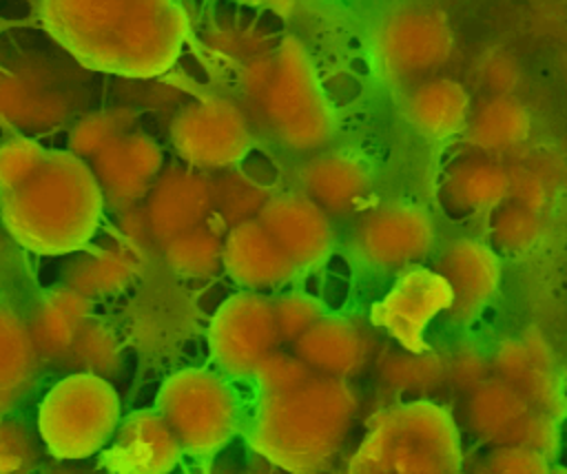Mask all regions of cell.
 <instances>
[{
	"label": "cell",
	"mask_w": 567,
	"mask_h": 474,
	"mask_svg": "<svg viewBox=\"0 0 567 474\" xmlns=\"http://www.w3.org/2000/svg\"><path fill=\"white\" fill-rule=\"evenodd\" d=\"M359 412L350 381L310 374L279 392H259L250 445L286 474H319L341 452Z\"/></svg>",
	"instance_id": "6da1fadb"
},
{
	"label": "cell",
	"mask_w": 567,
	"mask_h": 474,
	"mask_svg": "<svg viewBox=\"0 0 567 474\" xmlns=\"http://www.w3.org/2000/svg\"><path fill=\"white\" fill-rule=\"evenodd\" d=\"M44 7L69 47L120 69L166 66L186 29L173 0H44Z\"/></svg>",
	"instance_id": "7a4b0ae2"
},
{
	"label": "cell",
	"mask_w": 567,
	"mask_h": 474,
	"mask_svg": "<svg viewBox=\"0 0 567 474\" xmlns=\"http://www.w3.org/2000/svg\"><path fill=\"white\" fill-rule=\"evenodd\" d=\"M102 195L91 171L71 155H44L16 188L2 193L7 228L40 253H66L95 230Z\"/></svg>",
	"instance_id": "3957f363"
},
{
	"label": "cell",
	"mask_w": 567,
	"mask_h": 474,
	"mask_svg": "<svg viewBox=\"0 0 567 474\" xmlns=\"http://www.w3.org/2000/svg\"><path fill=\"white\" fill-rule=\"evenodd\" d=\"M244 91L272 137L292 153H319L334 135V111L306 44L284 35L255 55L244 71Z\"/></svg>",
	"instance_id": "277c9868"
},
{
	"label": "cell",
	"mask_w": 567,
	"mask_h": 474,
	"mask_svg": "<svg viewBox=\"0 0 567 474\" xmlns=\"http://www.w3.org/2000/svg\"><path fill=\"white\" fill-rule=\"evenodd\" d=\"M461 439L452 414L427 399L403 401L368 430L348 474H458Z\"/></svg>",
	"instance_id": "5b68a950"
},
{
	"label": "cell",
	"mask_w": 567,
	"mask_h": 474,
	"mask_svg": "<svg viewBox=\"0 0 567 474\" xmlns=\"http://www.w3.org/2000/svg\"><path fill=\"white\" fill-rule=\"evenodd\" d=\"M120 421L113 385L91 372H71L58 381L38 410V432L49 452L64 461H80L102 450Z\"/></svg>",
	"instance_id": "8992f818"
},
{
	"label": "cell",
	"mask_w": 567,
	"mask_h": 474,
	"mask_svg": "<svg viewBox=\"0 0 567 474\" xmlns=\"http://www.w3.org/2000/svg\"><path fill=\"white\" fill-rule=\"evenodd\" d=\"M157 412L182 452L195 456L221 450L233 439L239 421L235 392L226 379L204 368L171 374L157 394Z\"/></svg>",
	"instance_id": "52a82bcc"
},
{
	"label": "cell",
	"mask_w": 567,
	"mask_h": 474,
	"mask_svg": "<svg viewBox=\"0 0 567 474\" xmlns=\"http://www.w3.org/2000/svg\"><path fill=\"white\" fill-rule=\"evenodd\" d=\"M454 53V31L434 7H401L377 29L374 55L385 78L421 82L436 75Z\"/></svg>",
	"instance_id": "ba28073f"
},
{
	"label": "cell",
	"mask_w": 567,
	"mask_h": 474,
	"mask_svg": "<svg viewBox=\"0 0 567 474\" xmlns=\"http://www.w3.org/2000/svg\"><path fill=\"white\" fill-rule=\"evenodd\" d=\"M465 421L485 443L523 445L551 458L558 447V419L534 410L512 385L487 377L465 394Z\"/></svg>",
	"instance_id": "9c48e42d"
},
{
	"label": "cell",
	"mask_w": 567,
	"mask_h": 474,
	"mask_svg": "<svg viewBox=\"0 0 567 474\" xmlns=\"http://www.w3.org/2000/svg\"><path fill=\"white\" fill-rule=\"evenodd\" d=\"M279 343L272 299L264 292L244 290L228 297L210 321V354L233 377H252Z\"/></svg>",
	"instance_id": "30bf717a"
},
{
	"label": "cell",
	"mask_w": 567,
	"mask_h": 474,
	"mask_svg": "<svg viewBox=\"0 0 567 474\" xmlns=\"http://www.w3.org/2000/svg\"><path fill=\"white\" fill-rule=\"evenodd\" d=\"M434 239V219L423 206L385 202L361 215L352 246L377 270H408L430 255Z\"/></svg>",
	"instance_id": "8fae6325"
},
{
	"label": "cell",
	"mask_w": 567,
	"mask_h": 474,
	"mask_svg": "<svg viewBox=\"0 0 567 474\" xmlns=\"http://www.w3.org/2000/svg\"><path fill=\"white\" fill-rule=\"evenodd\" d=\"M175 148L195 168H235L252 146L246 113L230 100H204L188 106L173 128Z\"/></svg>",
	"instance_id": "7c38bea8"
},
{
	"label": "cell",
	"mask_w": 567,
	"mask_h": 474,
	"mask_svg": "<svg viewBox=\"0 0 567 474\" xmlns=\"http://www.w3.org/2000/svg\"><path fill=\"white\" fill-rule=\"evenodd\" d=\"M452 295L443 277L434 268L412 266L401 270L392 288L372 308V321L399 348L421 352L427 350L425 330L443 312H447Z\"/></svg>",
	"instance_id": "4fadbf2b"
},
{
	"label": "cell",
	"mask_w": 567,
	"mask_h": 474,
	"mask_svg": "<svg viewBox=\"0 0 567 474\" xmlns=\"http://www.w3.org/2000/svg\"><path fill=\"white\" fill-rule=\"evenodd\" d=\"M259 221L292 261L297 272L319 268L332 253V219L301 190L272 193Z\"/></svg>",
	"instance_id": "5bb4252c"
},
{
	"label": "cell",
	"mask_w": 567,
	"mask_h": 474,
	"mask_svg": "<svg viewBox=\"0 0 567 474\" xmlns=\"http://www.w3.org/2000/svg\"><path fill=\"white\" fill-rule=\"evenodd\" d=\"M434 270L450 288L452 321H472L494 299L501 286V255L483 239L461 237L450 241L436 259Z\"/></svg>",
	"instance_id": "9a60e30c"
},
{
	"label": "cell",
	"mask_w": 567,
	"mask_h": 474,
	"mask_svg": "<svg viewBox=\"0 0 567 474\" xmlns=\"http://www.w3.org/2000/svg\"><path fill=\"white\" fill-rule=\"evenodd\" d=\"M299 186L330 219H343L365 208L372 193V173L354 153L319 151L301 164Z\"/></svg>",
	"instance_id": "2e32d148"
},
{
	"label": "cell",
	"mask_w": 567,
	"mask_h": 474,
	"mask_svg": "<svg viewBox=\"0 0 567 474\" xmlns=\"http://www.w3.org/2000/svg\"><path fill=\"white\" fill-rule=\"evenodd\" d=\"M374 341L357 321L323 315L295 343L292 354L315 374L350 381L370 361Z\"/></svg>",
	"instance_id": "e0dca14e"
},
{
	"label": "cell",
	"mask_w": 567,
	"mask_h": 474,
	"mask_svg": "<svg viewBox=\"0 0 567 474\" xmlns=\"http://www.w3.org/2000/svg\"><path fill=\"white\" fill-rule=\"evenodd\" d=\"M182 447L159 412H133L117 423L106 465L117 474H168L177 465Z\"/></svg>",
	"instance_id": "ac0fdd59"
},
{
	"label": "cell",
	"mask_w": 567,
	"mask_h": 474,
	"mask_svg": "<svg viewBox=\"0 0 567 474\" xmlns=\"http://www.w3.org/2000/svg\"><path fill=\"white\" fill-rule=\"evenodd\" d=\"M221 266L233 281L252 292L279 288L297 275L292 261L284 255L259 219L244 221L226 230Z\"/></svg>",
	"instance_id": "d6986e66"
},
{
	"label": "cell",
	"mask_w": 567,
	"mask_h": 474,
	"mask_svg": "<svg viewBox=\"0 0 567 474\" xmlns=\"http://www.w3.org/2000/svg\"><path fill=\"white\" fill-rule=\"evenodd\" d=\"M507 188L505 162L470 151L445 166L439 199L452 215H489L507 199Z\"/></svg>",
	"instance_id": "ffe728a7"
},
{
	"label": "cell",
	"mask_w": 567,
	"mask_h": 474,
	"mask_svg": "<svg viewBox=\"0 0 567 474\" xmlns=\"http://www.w3.org/2000/svg\"><path fill=\"white\" fill-rule=\"evenodd\" d=\"M472 104V93L463 82L436 73L410 86L403 100V113L421 137L445 142L463 135Z\"/></svg>",
	"instance_id": "44dd1931"
},
{
	"label": "cell",
	"mask_w": 567,
	"mask_h": 474,
	"mask_svg": "<svg viewBox=\"0 0 567 474\" xmlns=\"http://www.w3.org/2000/svg\"><path fill=\"white\" fill-rule=\"evenodd\" d=\"M532 135V115L516 93H487L472 104L463 140L472 153L503 157L520 151Z\"/></svg>",
	"instance_id": "7402d4cb"
},
{
	"label": "cell",
	"mask_w": 567,
	"mask_h": 474,
	"mask_svg": "<svg viewBox=\"0 0 567 474\" xmlns=\"http://www.w3.org/2000/svg\"><path fill=\"white\" fill-rule=\"evenodd\" d=\"M489 377L518 390L534 410L554 419L563 416L565 394L554 363L538 359L523 337L505 339L496 346L489 357Z\"/></svg>",
	"instance_id": "603a6c76"
},
{
	"label": "cell",
	"mask_w": 567,
	"mask_h": 474,
	"mask_svg": "<svg viewBox=\"0 0 567 474\" xmlns=\"http://www.w3.org/2000/svg\"><path fill=\"white\" fill-rule=\"evenodd\" d=\"M213 215V182L197 173H175L157 186L151 221L164 237H179L206 224Z\"/></svg>",
	"instance_id": "cb8c5ba5"
},
{
	"label": "cell",
	"mask_w": 567,
	"mask_h": 474,
	"mask_svg": "<svg viewBox=\"0 0 567 474\" xmlns=\"http://www.w3.org/2000/svg\"><path fill=\"white\" fill-rule=\"evenodd\" d=\"M38 379V352L29 326L0 306V416L18 408Z\"/></svg>",
	"instance_id": "d4e9b609"
},
{
	"label": "cell",
	"mask_w": 567,
	"mask_h": 474,
	"mask_svg": "<svg viewBox=\"0 0 567 474\" xmlns=\"http://www.w3.org/2000/svg\"><path fill=\"white\" fill-rule=\"evenodd\" d=\"M84 328V301L75 295L53 297L29 328L38 359L66 361L78 334Z\"/></svg>",
	"instance_id": "484cf974"
},
{
	"label": "cell",
	"mask_w": 567,
	"mask_h": 474,
	"mask_svg": "<svg viewBox=\"0 0 567 474\" xmlns=\"http://www.w3.org/2000/svg\"><path fill=\"white\" fill-rule=\"evenodd\" d=\"M377 374L385 388L410 396L430 394L445 383L443 357L432 350H388L377 359Z\"/></svg>",
	"instance_id": "4316f807"
},
{
	"label": "cell",
	"mask_w": 567,
	"mask_h": 474,
	"mask_svg": "<svg viewBox=\"0 0 567 474\" xmlns=\"http://www.w3.org/2000/svg\"><path fill=\"white\" fill-rule=\"evenodd\" d=\"M487 237L498 255L525 257L545 237V213L505 199L487 215Z\"/></svg>",
	"instance_id": "83f0119b"
},
{
	"label": "cell",
	"mask_w": 567,
	"mask_h": 474,
	"mask_svg": "<svg viewBox=\"0 0 567 474\" xmlns=\"http://www.w3.org/2000/svg\"><path fill=\"white\" fill-rule=\"evenodd\" d=\"M507 166V199L545 213L558 188V164L547 153H525L523 148L509 155Z\"/></svg>",
	"instance_id": "f1b7e54d"
},
{
	"label": "cell",
	"mask_w": 567,
	"mask_h": 474,
	"mask_svg": "<svg viewBox=\"0 0 567 474\" xmlns=\"http://www.w3.org/2000/svg\"><path fill=\"white\" fill-rule=\"evenodd\" d=\"M270 197L272 190L264 182L244 171L228 168V173L213 184V215H217L226 228H233L259 219Z\"/></svg>",
	"instance_id": "f546056e"
},
{
	"label": "cell",
	"mask_w": 567,
	"mask_h": 474,
	"mask_svg": "<svg viewBox=\"0 0 567 474\" xmlns=\"http://www.w3.org/2000/svg\"><path fill=\"white\" fill-rule=\"evenodd\" d=\"M157 166V151L153 146L148 148L140 140H128L117 146H111L109 151H104V159H100L104 182L113 193L122 197H131L144 190V184L148 182V177L155 175Z\"/></svg>",
	"instance_id": "4dcf8cb0"
},
{
	"label": "cell",
	"mask_w": 567,
	"mask_h": 474,
	"mask_svg": "<svg viewBox=\"0 0 567 474\" xmlns=\"http://www.w3.org/2000/svg\"><path fill=\"white\" fill-rule=\"evenodd\" d=\"M221 244L224 237L204 224L171 239L168 255L179 272L190 277H206L221 266Z\"/></svg>",
	"instance_id": "1f68e13d"
},
{
	"label": "cell",
	"mask_w": 567,
	"mask_h": 474,
	"mask_svg": "<svg viewBox=\"0 0 567 474\" xmlns=\"http://www.w3.org/2000/svg\"><path fill=\"white\" fill-rule=\"evenodd\" d=\"M275 323L281 343H295L317 319L326 315L321 301L308 292L290 290L272 299Z\"/></svg>",
	"instance_id": "d6a6232c"
},
{
	"label": "cell",
	"mask_w": 567,
	"mask_h": 474,
	"mask_svg": "<svg viewBox=\"0 0 567 474\" xmlns=\"http://www.w3.org/2000/svg\"><path fill=\"white\" fill-rule=\"evenodd\" d=\"M40 461L33 432L13 419H0V474H31Z\"/></svg>",
	"instance_id": "836d02e7"
},
{
	"label": "cell",
	"mask_w": 567,
	"mask_h": 474,
	"mask_svg": "<svg viewBox=\"0 0 567 474\" xmlns=\"http://www.w3.org/2000/svg\"><path fill=\"white\" fill-rule=\"evenodd\" d=\"M476 80L487 93H516L523 82V66L512 51L492 49L481 55Z\"/></svg>",
	"instance_id": "e575fe53"
},
{
	"label": "cell",
	"mask_w": 567,
	"mask_h": 474,
	"mask_svg": "<svg viewBox=\"0 0 567 474\" xmlns=\"http://www.w3.org/2000/svg\"><path fill=\"white\" fill-rule=\"evenodd\" d=\"M443 372L447 385L467 394L489 377V357L474 346H461L443 357Z\"/></svg>",
	"instance_id": "d590c367"
},
{
	"label": "cell",
	"mask_w": 567,
	"mask_h": 474,
	"mask_svg": "<svg viewBox=\"0 0 567 474\" xmlns=\"http://www.w3.org/2000/svg\"><path fill=\"white\" fill-rule=\"evenodd\" d=\"M310 374L312 372L292 352L275 350L259 363L252 377L257 379L259 392H279L297 385Z\"/></svg>",
	"instance_id": "8d00e7d4"
},
{
	"label": "cell",
	"mask_w": 567,
	"mask_h": 474,
	"mask_svg": "<svg viewBox=\"0 0 567 474\" xmlns=\"http://www.w3.org/2000/svg\"><path fill=\"white\" fill-rule=\"evenodd\" d=\"M549 458L523 445H498L487 456V474H549Z\"/></svg>",
	"instance_id": "74e56055"
},
{
	"label": "cell",
	"mask_w": 567,
	"mask_h": 474,
	"mask_svg": "<svg viewBox=\"0 0 567 474\" xmlns=\"http://www.w3.org/2000/svg\"><path fill=\"white\" fill-rule=\"evenodd\" d=\"M44 153L27 142H13L0 151V190H11L22 184L42 162Z\"/></svg>",
	"instance_id": "f35d334b"
},
{
	"label": "cell",
	"mask_w": 567,
	"mask_h": 474,
	"mask_svg": "<svg viewBox=\"0 0 567 474\" xmlns=\"http://www.w3.org/2000/svg\"><path fill=\"white\" fill-rule=\"evenodd\" d=\"M246 7H252V9H264V11H270V13H277V16H288L297 0H237Z\"/></svg>",
	"instance_id": "ab89813d"
},
{
	"label": "cell",
	"mask_w": 567,
	"mask_h": 474,
	"mask_svg": "<svg viewBox=\"0 0 567 474\" xmlns=\"http://www.w3.org/2000/svg\"><path fill=\"white\" fill-rule=\"evenodd\" d=\"M47 474H97V472H91V470H84V467H73V465H60V467L49 470Z\"/></svg>",
	"instance_id": "60d3db41"
},
{
	"label": "cell",
	"mask_w": 567,
	"mask_h": 474,
	"mask_svg": "<svg viewBox=\"0 0 567 474\" xmlns=\"http://www.w3.org/2000/svg\"><path fill=\"white\" fill-rule=\"evenodd\" d=\"M549 474H567V467H563V465L551 467V470H549Z\"/></svg>",
	"instance_id": "b9f144b4"
},
{
	"label": "cell",
	"mask_w": 567,
	"mask_h": 474,
	"mask_svg": "<svg viewBox=\"0 0 567 474\" xmlns=\"http://www.w3.org/2000/svg\"><path fill=\"white\" fill-rule=\"evenodd\" d=\"M257 474H279V472H257Z\"/></svg>",
	"instance_id": "7bdbcfd3"
},
{
	"label": "cell",
	"mask_w": 567,
	"mask_h": 474,
	"mask_svg": "<svg viewBox=\"0 0 567 474\" xmlns=\"http://www.w3.org/2000/svg\"><path fill=\"white\" fill-rule=\"evenodd\" d=\"M485 474H487V472H485Z\"/></svg>",
	"instance_id": "ee69618b"
}]
</instances>
